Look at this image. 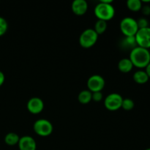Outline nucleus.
Listing matches in <instances>:
<instances>
[{
	"label": "nucleus",
	"mask_w": 150,
	"mask_h": 150,
	"mask_svg": "<svg viewBox=\"0 0 150 150\" xmlns=\"http://www.w3.org/2000/svg\"><path fill=\"white\" fill-rule=\"evenodd\" d=\"M129 59L134 67L139 69L145 68L150 62V51L146 48L136 46L130 51Z\"/></svg>",
	"instance_id": "obj_1"
},
{
	"label": "nucleus",
	"mask_w": 150,
	"mask_h": 150,
	"mask_svg": "<svg viewBox=\"0 0 150 150\" xmlns=\"http://www.w3.org/2000/svg\"><path fill=\"white\" fill-rule=\"evenodd\" d=\"M112 0H101L96 4L94 13L98 20L105 21L111 20L115 15V8L112 5Z\"/></svg>",
	"instance_id": "obj_2"
},
{
	"label": "nucleus",
	"mask_w": 150,
	"mask_h": 150,
	"mask_svg": "<svg viewBox=\"0 0 150 150\" xmlns=\"http://www.w3.org/2000/svg\"><path fill=\"white\" fill-rule=\"evenodd\" d=\"M120 28L125 37H134L139 30L137 21L132 17H125L120 23Z\"/></svg>",
	"instance_id": "obj_3"
},
{
	"label": "nucleus",
	"mask_w": 150,
	"mask_h": 150,
	"mask_svg": "<svg viewBox=\"0 0 150 150\" xmlns=\"http://www.w3.org/2000/svg\"><path fill=\"white\" fill-rule=\"evenodd\" d=\"M33 130L37 135L41 137H47L51 135L54 127L49 120L45 119H40L35 122Z\"/></svg>",
	"instance_id": "obj_4"
},
{
	"label": "nucleus",
	"mask_w": 150,
	"mask_h": 150,
	"mask_svg": "<svg viewBox=\"0 0 150 150\" xmlns=\"http://www.w3.org/2000/svg\"><path fill=\"white\" fill-rule=\"evenodd\" d=\"M98 40V35L94 29H86L82 32L79 37V43L84 48H89L93 46Z\"/></svg>",
	"instance_id": "obj_5"
},
{
	"label": "nucleus",
	"mask_w": 150,
	"mask_h": 150,
	"mask_svg": "<svg viewBox=\"0 0 150 150\" xmlns=\"http://www.w3.org/2000/svg\"><path fill=\"white\" fill-rule=\"evenodd\" d=\"M123 98L119 93H111L105 97L104 105L109 111H117L122 108Z\"/></svg>",
	"instance_id": "obj_6"
},
{
	"label": "nucleus",
	"mask_w": 150,
	"mask_h": 150,
	"mask_svg": "<svg viewBox=\"0 0 150 150\" xmlns=\"http://www.w3.org/2000/svg\"><path fill=\"white\" fill-rule=\"evenodd\" d=\"M138 46L149 49L150 48V26L139 29L135 35Z\"/></svg>",
	"instance_id": "obj_7"
},
{
	"label": "nucleus",
	"mask_w": 150,
	"mask_h": 150,
	"mask_svg": "<svg viewBox=\"0 0 150 150\" xmlns=\"http://www.w3.org/2000/svg\"><path fill=\"white\" fill-rule=\"evenodd\" d=\"M105 79L100 75H92L87 81V87L91 92H101L105 87Z\"/></svg>",
	"instance_id": "obj_8"
},
{
	"label": "nucleus",
	"mask_w": 150,
	"mask_h": 150,
	"mask_svg": "<svg viewBox=\"0 0 150 150\" xmlns=\"http://www.w3.org/2000/svg\"><path fill=\"white\" fill-rule=\"evenodd\" d=\"M27 109L31 114H40L44 108V103L41 98L38 97H34L30 98L28 100Z\"/></svg>",
	"instance_id": "obj_9"
},
{
	"label": "nucleus",
	"mask_w": 150,
	"mask_h": 150,
	"mask_svg": "<svg viewBox=\"0 0 150 150\" xmlns=\"http://www.w3.org/2000/svg\"><path fill=\"white\" fill-rule=\"evenodd\" d=\"M19 150H36L37 143L35 139L30 136H23L20 138L18 144Z\"/></svg>",
	"instance_id": "obj_10"
},
{
	"label": "nucleus",
	"mask_w": 150,
	"mask_h": 150,
	"mask_svg": "<svg viewBox=\"0 0 150 150\" xmlns=\"http://www.w3.org/2000/svg\"><path fill=\"white\" fill-rule=\"evenodd\" d=\"M72 11L77 16H83L87 12L88 3L86 0H74L72 2Z\"/></svg>",
	"instance_id": "obj_11"
},
{
	"label": "nucleus",
	"mask_w": 150,
	"mask_h": 150,
	"mask_svg": "<svg viewBox=\"0 0 150 150\" xmlns=\"http://www.w3.org/2000/svg\"><path fill=\"white\" fill-rule=\"evenodd\" d=\"M133 64L129 58H123L120 60L118 63V69L120 72L127 73L133 68Z\"/></svg>",
	"instance_id": "obj_12"
},
{
	"label": "nucleus",
	"mask_w": 150,
	"mask_h": 150,
	"mask_svg": "<svg viewBox=\"0 0 150 150\" xmlns=\"http://www.w3.org/2000/svg\"><path fill=\"white\" fill-rule=\"evenodd\" d=\"M133 78L134 81L139 84H144V83H147L149 79L146 71L142 70H139L135 72Z\"/></svg>",
	"instance_id": "obj_13"
},
{
	"label": "nucleus",
	"mask_w": 150,
	"mask_h": 150,
	"mask_svg": "<svg viewBox=\"0 0 150 150\" xmlns=\"http://www.w3.org/2000/svg\"><path fill=\"white\" fill-rule=\"evenodd\" d=\"M138 46L136 43V38L134 37H125L121 41V47L122 49L125 50H130L133 49Z\"/></svg>",
	"instance_id": "obj_14"
},
{
	"label": "nucleus",
	"mask_w": 150,
	"mask_h": 150,
	"mask_svg": "<svg viewBox=\"0 0 150 150\" xmlns=\"http://www.w3.org/2000/svg\"><path fill=\"white\" fill-rule=\"evenodd\" d=\"M19 140H20V137L16 133H8L6 134L4 136V142L6 144L9 145V146H15V145L18 144Z\"/></svg>",
	"instance_id": "obj_15"
},
{
	"label": "nucleus",
	"mask_w": 150,
	"mask_h": 150,
	"mask_svg": "<svg viewBox=\"0 0 150 150\" xmlns=\"http://www.w3.org/2000/svg\"><path fill=\"white\" fill-rule=\"evenodd\" d=\"M92 93L89 89H84L79 92L78 95V100L81 103L87 104L92 100Z\"/></svg>",
	"instance_id": "obj_16"
},
{
	"label": "nucleus",
	"mask_w": 150,
	"mask_h": 150,
	"mask_svg": "<svg viewBox=\"0 0 150 150\" xmlns=\"http://www.w3.org/2000/svg\"><path fill=\"white\" fill-rule=\"evenodd\" d=\"M126 4L127 8L133 12H138L141 10L143 6L142 0H127Z\"/></svg>",
	"instance_id": "obj_17"
},
{
	"label": "nucleus",
	"mask_w": 150,
	"mask_h": 150,
	"mask_svg": "<svg viewBox=\"0 0 150 150\" xmlns=\"http://www.w3.org/2000/svg\"><path fill=\"white\" fill-rule=\"evenodd\" d=\"M107 22L103 20H98L95 24V29L94 30L96 32L98 35L104 33L107 29Z\"/></svg>",
	"instance_id": "obj_18"
},
{
	"label": "nucleus",
	"mask_w": 150,
	"mask_h": 150,
	"mask_svg": "<svg viewBox=\"0 0 150 150\" xmlns=\"http://www.w3.org/2000/svg\"><path fill=\"white\" fill-rule=\"evenodd\" d=\"M135 106V103L130 98H123L122 103V108L125 111H130L133 109Z\"/></svg>",
	"instance_id": "obj_19"
},
{
	"label": "nucleus",
	"mask_w": 150,
	"mask_h": 150,
	"mask_svg": "<svg viewBox=\"0 0 150 150\" xmlns=\"http://www.w3.org/2000/svg\"><path fill=\"white\" fill-rule=\"evenodd\" d=\"M8 29V23L4 18L0 16V37L3 36L7 32Z\"/></svg>",
	"instance_id": "obj_20"
},
{
	"label": "nucleus",
	"mask_w": 150,
	"mask_h": 150,
	"mask_svg": "<svg viewBox=\"0 0 150 150\" xmlns=\"http://www.w3.org/2000/svg\"><path fill=\"white\" fill-rule=\"evenodd\" d=\"M137 21V24L139 26V29H144V28L149 27V22L147 18L144 17H141Z\"/></svg>",
	"instance_id": "obj_21"
},
{
	"label": "nucleus",
	"mask_w": 150,
	"mask_h": 150,
	"mask_svg": "<svg viewBox=\"0 0 150 150\" xmlns=\"http://www.w3.org/2000/svg\"><path fill=\"white\" fill-rule=\"evenodd\" d=\"M92 100H94L95 102H100L103 100V95L101 92H92Z\"/></svg>",
	"instance_id": "obj_22"
},
{
	"label": "nucleus",
	"mask_w": 150,
	"mask_h": 150,
	"mask_svg": "<svg viewBox=\"0 0 150 150\" xmlns=\"http://www.w3.org/2000/svg\"><path fill=\"white\" fill-rule=\"evenodd\" d=\"M141 10H142V13L144 16H150V5L149 4H144V5L142 6Z\"/></svg>",
	"instance_id": "obj_23"
},
{
	"label": "nucleus",
	"mask_w": 150,
	"mask_h": 150,
	"mask_svg": "<svg viewBox=\"0 0 150 150\" xmlns=\"http://www.w3.org/2000/svg\"><path fill=\"white\" fill-rule=\"evenodd\" d=\"M4 81H5V76L4 73L0 70V86H2L3 83H4Z\"/></svg>",
	"instance_id": "obj_24"
},
{
	"label": "nucleus",
	"mask_w": 150,
	"mask_h": 150,
	"mask_svg": "<svg viewBox=\"0 0 150 150\" xmlns=\"http://www.w3.org/2000/svg\"><path fill=\"white\" fill-rule=\"evenodd\" d=\"M145 71H146V74L148 75V76H149V78L150 79V62L147 64V66L145 67Z\"/></svg>",
	"instance_id": "obj_25"
},
{
	"label": "nucleus",
	"mask_w": 150,
	"mask_h": 150,
	"mask_svg": "<svg viewBox=\"0 0 150 150\" xmlns=\"http://www.w3.org/2000/svg\"><path fill=\"white\" fill-rule=\"evenodd\" d=\"M144 150H150V148H147V149H144Z\"/></svg>",
	"instance_id": "obj_26"
}]
</instances>
